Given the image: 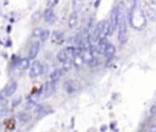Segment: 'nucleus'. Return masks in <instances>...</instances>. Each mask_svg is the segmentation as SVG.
<instances>
[{"mask_svg": "<svg viewBox=\"0 0 156 132\" xmlns=\"http://www.w3.org/2000/svg\"><path fill=\"white\" fill-rule=\"evenodd\" d=\"M98 64H99V60H98V58L95 57H92L91 59L88 62V65H89L90 68H94V67L98 66Z\"/></svg>", "mask_w": 156, "mask_h": 132, "instance_id": "nucleus-26", "label": "nucleus"}, {"mask_svg": "<svg viewBox=\"0 0 156 132\" xmlns=\"http://www.w3.org/2000/svg\"><path fill=\"white\" fill-rule=\"evenodd\" d=\"M77 24H78V14H77L76 12H73V13L70 15L69 18L68 26H69V28L72 29V28H74V27L77 26Z\"/></svg>", "mask_w": 156, "mask_h": 132, "instance_id": "nucleus-13", "label": "nucleus"}, {"mask_svg": "<svg viewBox=\"0 0 156 132\" xmlns=\"http://www.w3.org/2000/svg\"><path fill=\"white\" fill-rule=\"evenodd\" d=\"M57 57H58V61L59 62H63L67 57H68V56H67V54H66V51H65V49H62V50H60L58 53V55H57Z\"/></svg>", "mask_w": 156, "mask_h": 132, "instance_id": "nucleus-21", "label": "nucleus"}, {"mask_svg": "<svg viewBox=\"0 0 156 132\" xmlns=\"http://www.w3.org/2000/svg\"><path fill=\"white\" fill-rule=\"evenodd\" d=\"M147 16H148V18L151 20V21H153V22H154L156 20V13H155V8H153V7H149L148 9H147Z\"/></svg>", "mask_w": 156, "mask_h": 132, "instance_id": "nucleus-20", "label": "nucleus"}, {"mask_svg": "<svg viewBox=\"0 0 156 132\" xmlns=\"http://www.w3.org/2000/svg\"><path fill=\"white\" fill-rule=\"evenodd\" d=\"M16 89H17V83L16 81H13L5 89V91H4L5 96V97H11L16 92Z\"/></svg>", "mask_w": 156, "mask_h": 132, "instance_id": "nucleus-11", "label": "nucleus"}, {"mask_svg": "<svg viewBox=\"0 0 156 132\" xmlns=\"http://www.w3.org/2000/svg\"><path fill=\"white\" fill-rule=\"evenodd\" d=\"M29 58H21L16 63V68L20 70H26L29 68Z\"/></svg>", "mask_w": 156, "mask_h": 132, "instance_id": "nucleus-12", "label": "nucleus"}, {"mask_svg": "<svg viewBox=\"0 0 156 132\" xmlns=\"http://www.w3.org/2000/svg\"><path fill=\"white\" fill-rule=\"evenodd\" d=\"M43 73V68L42 65L39 61H34L32 63V66L30 68L29 71V78H37L40 74Z\"/></svg>", "mask_w": 156, "mask_h": 132, "instance_id": "nucleus-4", "label": "nucleus"}, {"mask_svg": "<svg viewBox=\"0 0 156 132\" xmlns=\"http://www.w3.org/2000/svg\"><path fill=\"white\" fill-rule=\"evenodd\" d=\"M118 13H119V7L118 6H115L112 12H111V19H110V26H111V28H110V34L109 36H111L113 31L116 29L117 27V24H118Z\"/></svg>", "mask_w": 156, "mask_h": 132, "instance_id": "nucleus-3", "label": "nucleus"}, {"mask_svg": "<svg viewBox=\"0 0 156 132\" xmlns=\"http://www.w3.org/2000/svg\"><path fill=\"white\" fill-rule=\"evenodd\" d=\"M84 60H83V57L81 55H79V56H75V59H74V64L76 67H80L82 64H83Z\"/></svg>", "mask_w": 156, "mask_h": 132, "instance_id": "nucleus-23", "label": "nucleus"}, {"mask_svg": "<svg viewBox=\"0 0 156 132\" xmlns=\"http://www.w3.org/2000/svg\"><path fill=\"white\" fill-rule=\"evenodd\" d=\"M102 24H103V21L100 22V23L97 25V26L94 28L92 34L90 35V42H97L98 39H100V37H101V27H102Z\"/></svg>", "mask_w": 156, "mask_h": 132, "instance_id": "nucleus-6", "label": "nucleus"}, {"mask_svg": "<svg viewBox=\"0 0 156 132\" xmlns=\"http://www.w3.org/2000/svg\"><path fill=\"white\" fill-rule=\"evenodd\" d=\"M48 36H49V30H48V29L42 30L41 33H40V35H39L40 40H41L42 42L46 41V40L48 38Z\"/></svg>", "mask_w": 156, "mask_h": 132, "instance_id": "nucleus-22", "label": "nucleus"}, {"mask_svg": "<svg viewBox=\"0 0 156 132\" xmlns=\"http://www.w3.org/2000/svg\"><path fill=\"white\" fill-rule=\"evenodd\" d=\"M54 91H55V81L51 80L49 82H47L45 85V91H44L45 97L47 98L50 97L54 93Z\"/></svg>", "mask_w": 156, "mask_h": 132, "instance_id": "nucleus-10", "label": "nucleus"}, {"mask_svg": "<svg viewBox=\"0 0 156 132\" xmlns=\"http://www.w3.org/2000/svg\"><path fill=\"white\" fill-rule=\"evenodd\" d=\"M149 131H150V132H155L156 131V127H155V126L152 127V128H151V130H150Z\"/></svg>", "mask_w": 156, "mask_h": 132, "instance_id": "nucleus-32", "label": "nucleus"}, {"mask_svg": "<svg viewBox=\"0 0 156 132\" xmlns=\"http://www.w3.org/2000/svg\"><path fill=\"white\" fill-rule=\"evenodd\" d=\"M39 108H40V107H39ZM39 108H38V106H37L34 101H32V100H31V101H29V102L27 103V108H26V109H27V110H35L36 109L38 110V109H39Z\"/></svg>", "mask_w": 156, "mask_h": 132, "instance_id": "nucleus-24", "label": "nucleus"}, {"mask_svg": "<svg viewBox=\"0 0 156 132\" xmlns=\"http://www.w3.org/2000/svg\"><path fill=\"white\" fill-rule=\"evenodd\" d=\"M118 39L122 44H125L128 40L127 36V26H126V18L123 11L119 10L118 13Z\"/></svg>", "mask_w": 156, "mask_h": 132, "instance_id": "nucleus-2", "label": "nucleus"}, {"mask_svg": "<svg viewBox=\"0 0 156 132\" xmlns=\"http://www.w3.org/2000/svg\"><path fill=\"white\" fill-rule=\"evenodd\" d=\"M64 89H65V90L67 91L68 94H72V93H74L75 91L78 90L79 85L74 80H67L64 83Z\"/></svg>", "mask_w": 156, "mask_h": 132, "instance_id": "nucleus-5", "label": "nucleus"}, {"mask_svg": "<svg viewBox=\"0 0 156 132\" xmlns=\"http://www.w3.org/2000/svg\"><path fill=\"white\" fill-rule=\"evenodd\" d=\"M62 63H63V69L66 70V71H69L71 68V67H72L73 61L70 58V57H68Z\"/></svg>", "mask_w": 156, "mask_h": 132, "instance_id": "nucleus-19", "label": "nucleus"}, {"mask_svg": "<svg viewBox=\"0 0 156 132\" xmlns=\"http://www.w3.org/2000/svg\"><path fill=\"white\" fill-rule=\"evenodd\" d=\"M55 18H56L55 14H54V11H53V9L51 7H48V9L45 10V12H44V19H45V21L47 23H48L50 25L54 24Z\"/></svg>", "mask_w": 156, "mask_h": 132, "instance_id": "nucleus-7", "label": "nucleus"}, {"mask_svg": "<svg viewBox=\"0 0 156 132\" xmlns=\"http://www.w3.org/2000/svg\"><path fill=\"white\" fill-rule=\"evenodd\" d=\"M65 73H66V70H64L63 68H62V69H56V70H54V71L50 74V78H51V80H53V81H57V80H58Z\"/></svg>", "mask_w": 156, "mask_h": 132, "instance_id": "nucleus-14", "label": "nucleus"}, {"mask_svg": "<svg viewBox=\"0 0 156 132\" xmlns=\"http://www.w3.org/2000/svg\"><path fill=\"white\" fill-rule=\"evenodd\" d=\"M41 28H37L35 31H34V36H39L40 33H41Z\"/></svg>", "mask_w": 156, "mask_h": 132, "instance_id": "nucleus-30", "label": "nucleus"}, {"mask_svg": "<svg viewBox=\"0 0 156 132\" xmlns=\"http://www.w3.org/2000/svg\"><path fill=\"white\" fill-rule=\"evenodd\" d=\"M66 54L68 57H73L74 54V47H68L67 48H65Z\"/></svg>", "mask_w": 156, "mask_h": 132, "instance_id": "nucleus-27", "label": "nucleus"}, {"mask_svg": "<svg viewBox=\"0 0 156 132\" xmlns=\"http://www.w3.org/2000/svg\"><path fill=\"white\" fill-rule=\"evenodd\" d=\"M128 20L131 26L137 30H142L146 26V17L141 7L139 0H128Z\"/></svg>", "mask_w": 156, "mask_h": 132, "instance_id": "nucleus-1", "label": "nucleus"}, {"mask_svg": "<svg viewBox=\"0 0 156 132\" xmlns=\"http://www.w3.org/2000/svg\"><path fill=\"white\" fill-rule=\"evenodd\" d=\"M54 112V110L50 107H43L38 109V115L39 117H45L48 115H50Z\"/></svg>", "mask_w": 156, "mask_h": 132, "instance_id": "nucleus-17", "label": "nucleus"}, {"mask_svg": "<svg viewBox=\"0 0 156 132\" xmlns=\"http://www.w3.org/2000/svg\"><path fill=\"white\" fill-rule=\"evenodd\" d=\"M110 28H111L110 22L107 21V20L106 21H103L102 27H101V36H109V34H110Z\"/></svg>", "mask_w": 156, "mask_h": 132, "instance_id": "nucleus-15", "label": "nucleus"}, {"mask_svg": "<svg viewBox=\"0 0 156 132\" xmlns=\"http://www.w3.org/2000/svg\"><path fill=\"white\" fill-rule=\"evenodd\" d=\"M8 109H6V108H2V109H0V120L2 119V118H4V117H5L7 114H8Z\"/></svg>", "mask_w": 156, "mask_h": 132, "instance_id": "nucleus-28", "label": "nucleus"}, {"mask_svg": "<svg viewBox=\"0 0 156 132\" xmlns=\"http://www.w3.org/2000/svg\"><path fill=\"white\" fill-rule=\"evenodd\" d=\"M107 45H108V40H107V38H106V36H101V37H100L98 47H96L97 53H99V54H101V55L104 54Z\"/></svg>", "mask_w": 156, "mask_h": 132, "instance_id": "nucleus-8", "label": "nucleus"}, {"mask_svg": "<svg viewBox=\"0 0 156 132\" xmlns=\"http://www.w3.org/2000/svg\"><path fill=\"white\" fill-rule=\"evenodd\" d=\"M150 112H151V114H152V115H155L156 114V106L155 105H153V106H152V108H151V109H150Z\"/></svg>", "mask_w": 156, "mask_h": 132, "instance_id": "nucleus-31", "label": "nucleus"}, {"mask_svg": "<svg viewBox=\"0 0 156 132\" xmlns=\"http://www.w3.org/2000/svg\"><path fill=\"white\" fill-rule=\"evenodd\" d=\"M19 119L23 122H27L31 119V116L29 114H27V113H21L19 115Z\"/></svg>", "mask_w": 156, "mask_h": 132, "instance_id": "nucleus-25", "label": "nucleus"}, {"mask_svg": "<svg viewBox=\"0 0 156 132\" xmlns=\"http://www.w3.org/2000/svg\"><path fill=\"white\" fill-rule=\"evenodd\" d=\"M39 49H40L39 42H35L30 47V50H29V53H28V58L29 59H34L37 56V54L39 52Z\"/></svg>", "mask_w": 156, "mask_h": 132, "instance_id": "nucleus-9", "label": "nucleus"}, {"mask_svg": "<svg viewBox=\"0 0 156 132\" xmlns=\"http://www.w3.org/2000/svg\"><path fill=\"white\" fill-rule=\"evenodd\" d=\"M83 6V0H73L72 1V9L73 12L78 13Z\"/></svg>", "mask_w": 156, "mask_h": 132, "instance_id": "nucleus-18", "label": "nucleus"}, {"mask_svg": "<svg viewBox=\"0 0 156 132\" xmlns=\"http://www.w3.org/2000/svg\"><path fill=\"white\" fill-rule=\"evenodd\" d=\"M58 2V0H49V2H48V6L52 8L53 6H55V5H57Z\"/></svg>", "mask_w": 156, "mask_h": 132, "instance_id": "nucleus-29", "label": "nucleus"}, {"mask_svg": "<svg viewBox=\"0 0 156 132\" xmlns=\"http://www.w3.org/2000/svg\"><path fill=\"white\" fill-rule=\"evenodd\" d=\"M115 51H116V50H115V47H114L112 44H109V43H108L104 54H105L106 57L110 58V57H114Z\"/></svg>", "mask_w": 156, "mask_h": 132, "instance_id": "nucleus-16", "label": "nucleus"}]
</instances>
